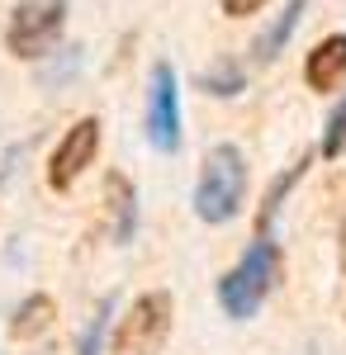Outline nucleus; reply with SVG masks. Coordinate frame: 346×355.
<instances>
[{"label":"nucleus","mask_w":346,"mask_h":355,"mask_svg":"<svg viewBox=\"0 0 346 355\" xmlns=\"http://www.w3.org/2000/svg\"><path fill=\"white\" fill-rule=\"evenodd\" d=\"M0 180H5V175H0Z\"/></svg>","instance_id":"nucleus-17"},{"label":"nucleus","mask_w":346,"mask_h":355,"mask_svg":"<svg viewBox=\"0 0 346 355\" xmlns=\"http://www.w3.org/2000/svg\"><path fill=\"white\" fill-rule=\"evenodd\" d=\"M109 318H114V299H100V308L90 313V322H85L81 336H76V355H100V341H105Z\"/></svg>","instance_id":"nucleus-12"},{"label":"nucleus","mask_w":346,"mask_h":355,"mask_svg":"<svg viewBox=\"0 0 346 355\" xmlns=\"http://www.w3.org/2000/svg\"><path fill=\"white\" fill-rule=\"evenodd\" d=\"M275 275H280V251H275V242L256 237V242L247 246V256L218 279V303H223V313H228L233 322L256 318V308H261L266 294L275 289Z\"/></svg>","instance_id":"nucleus-2"},{"label":"nucleus","mask_w":346,"mask_h":355,"mask_svg":"<svg viewBox=\"0 0 346 355\" xmlns=\"http://www.w3.org/2000/svg\"><path fill=\"white\" fill-rule=\"evenodd\" d=\"M105 204H109V232H114V242H129L133 237V223H138L129 175H109L105 180Z\"/></svg>","instance_id":"nucleus-8"},{"label":"nucleus","mask_w":346,"mask_h":355,"mask_svg":"<svg viewBox=\"0 0 346 355\" xmlns=\"http://www.w3.org/2000/svg\"><path fill=\"white\" fill-rule=\"evenodd\" d=\"M308 162H313V157H299V162H294L290 171H285V175H280V180H275V185L266 190V204H261V232H266L270 223H275L280 204H285V194H290V190H294V180H299V175L308 171Z\"/></svg>","instance_id":"nucleus-11"},{"label":"nucleus","mask_w":346,"mask_h":355,"mask_svg":"<svg viewBox=\"0 0 346 355\" xmlns=\"http://www.w3.org/2000/svg\"><path fill=\"white\" fill-rule=\"evenodd\" d=\"M266 0H223V15H233V19H242V15H256Z\"/></svg>","instance_id":"nucleus-15"},{"label":"nucleus","mask_w":346,"mask_h":355,"mask_svg":"<svg viewBox=\"0 0 346 355\" xmlns=\"http://www.w3.org/2000/svg\"><path fill=\"white\" fill-rule=\"evenodd\" d=\"M67 28V0H15L10 24H5V43L19 62H38L53 53V43Z\"/></svg>","instance_id":"nucleus-4"},{"label":"nucleus","mask_w":346,"mask_h":355,"mask_svg":"<svg viewBox=\"0 0 346 355\" xmlns=\"http://www.w3.org/2000/svg\"><path fill=\"white\" fill-rule=\"evenodd\" d=\"M242 85H247V76H242V67H233V62H218L213 71H204L199 76V90H209V95H242Z\"/></svg>","instance_id":"nucleus-13"},{"label":"nucleus","mask_w":346,"mask_h":355,"mask_svg":"<svg viewBox=\"0 0 346 355\" xmlns=\"http://www.w3.org/2000/svg\"><path fill=\"white\" fill-rule=\"evenodd\" d=\"M342 251H346V223H342Z\"/></svg>","instance_id":"nucleus-16"},{"label":"nucleus","mask_w":346,"mask_h":355,"mask_svg":"<svg viewBox=\"0 0 346 355\" xmlns=\"http://www.w3.org/2000/svg\"><path fill=\"white\" fill-rule=\"evenodd\" d=\"M171 318H176V303L166 289L138 294L114 327V355H157L171 336Z\"/></svg>","instance_id":"nucleus-3"},{"label":"nucleus","mask_w":346,"mask_h":355,"mask_svg":"<svg viewBox=\"0 0 346 355\" xmlns=\"http://www.w3.org/2000/svg\"><path fill=\"white\" fill-rule=\"evenodd\" d=\"M53 313H57V303L48 299V294H28V299L15 308V318H10V336H15V341H28V336L48 331L53 327Z\"/></svg>","instance_id":"nucleus-10"},{"label":"nucleus","mask_w":346,"mask_h":355,"mask_svg":"<svg viewBox=\"0 0 346 355\" xmlns=\"http://www.w3.org/2000/svg\"><path fill=\"white\" fill-rule=\"evenodd\" d=\"M147 142L157 152H176L181 147V90H176L171 62H157L152 81H147Z\"/></svg>","instance_id":"nucleus-5"},{"label":"nucleus","mask_w":346,"mask_h":355,"mask_svg":"<svg viewBox=\"0 0 346 355\" xmlns=\"http://www.w3.org/2000/svg\"><path fill=\"white\" fill-rule=\"evenodd\" d=\"M346 147V100L327 114V133H322V157H342Z\"/></svg>","instance_id":"nucleus-14"},{"label":"nucleus","mask_w":346,"mask_h":355,"mask_svg":"<svg viewBox=\"0 0 346 355\" xmlns=\"http://www.w3.org/2000/svg\"><path fill=\"white\" fill-rule=\"evenodd\" d=\"M95 152H100V119L72 123L62 133V142L53 147V157H48V185L53 190H72L81 180V171L95 162Z\"/></svg>","instance_id":"nucleus-6"},{"label":"nucleus","mask_w":346,"mask_h":355,"mask_svg":"<svg viewBox=\"0 0 346 355\" xmlns=\"http://www.w3.org/2000/svg\"><path fill=\"white\" fill-rule=\"evenodd\" d=\"M342 81H346V33H327L318 48L304 57V85L327 95Z\"/></svg>","instance_id":"nucleus-7"},{"label":"nucleus","mask_w":346,"mask_h":355,"mask_svg":"<svg viewBox=\"0 0 346 355\" xmlns=\"http://www.w3.org/2000/svg\"><path fill=\"white\" fill-rule=\"evenodd\" d=\"M247 199V157L233 142H218L204 157L199 185H195V214L204 223H233Z\"/></svg>","instance_id":"nucleus-1"},{"label":"nucleus","mask_w":346,"mask_h":355,"mask_svg":"<svg viewBox=\"0 0 346 355\" xmlns=\"http://www.w3.org/2000/svg\"><path fill=\"white\" fill-rule=\"evenodd\" d=\"M304 5H308V0H290V5L275 15V24H270L266 33H256V43H252V57H256V62H270V57L285 53L290 33L299 28V15H304Z\"/></svg>","instance_id":"nucleus-9"}]
</instances>
